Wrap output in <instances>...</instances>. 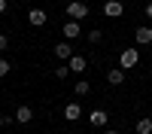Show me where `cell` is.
Instances as JSON below:
<instances>
[{
	"label": "cell",
	"instance_id": "6da1fadb",
	"mask_svg": "<svg viewBox=\"0 0 152 134\" xmlns=\"http://www.w3.org/2000/svg\"><path fill=\"white\" fill-rule=\"evenodd\" d=\"M137 64H140V52H137L134 46L125 49V52L119 55V67H122V70H131V67H137Z\"/></svg>",
	"mask_w": 152,
	"mask_h": 134
},
{
	"label": "cell",
	"instance_id": "7a4b0ae2",
	"mask_svg": "<svg viewBox=\"0 0 152 134\" xmlns=\"http://www.w3.org/2000/svg\"><path fill=\"white\" fill-rule=\"evenodd\" d=\"M67 15H70V21H82V18H88V6L82 0H70L67 3Z\"/></svg>",
	"mask_w": 152,
	"mask_h": 134
},
{
	"label": "cell",
	"instance_id": "3957f363",
	"mask_svg": "<svg viewBox=\"0 0 152 134\" xmlns=\"http://www.w3.org/2000/svg\"><path fill=\"white\" fill-rule=\"evenodd\" d=\"M122 12H125L122 0H107V3H104V15L107 18H122Z\"/></svg>",
	"mask_w": 152,
	"mask_h": 134
},
{
	"label": "cell",
	"instance_id": "277c9868",
	"mask_svg": "<svg viewBox=\"0 0 152 134\" xmlns=\"http://www.w3.org/2000/svg\"><path fill=\"white\" fill-rule=\"evenodd\" d=\"M134 43L137 46H149L152 43V28H149V24H140V28L134 31Z\"/></svg>",
	"mask_w": 152,
	"mask_h": 134
},
{
	"label": "cell",
	"instance_id": "5b68a950",
	"mask_svg": "<svg viewBox=\"0 0 152 134\" xmlns=\"http://www.w3.org/2000/svg\"><path fill=\"white\" fill-rule=\"evenodd\" d=\"M28 21L34 24V28H43V24L49 21V15H46V9H31L28 12Z\"/></svg>",
	"mask_w": 152,
	"mask_h": 134
},
{
	"label": "cell",
	"instance_id": "8992f818",
	"mask_svg": "<svg viewBox=\"0 0 152 134\" xmlns=\"http://www.w3.org/2000/svg\"><path fill=\"white\" fill-rule=\"evenodd\" d=\"M73 55H76V52H73V46H70L67 40H61V43L55 46V58H61V61H64V58H67V61H70Z\"/></svg>",
	"mask_w": 152,
	"mask_h": 134
},
{
	"label": "cell",
	"instance_id": "52a82bcc",
	"mask_svg": "<svg viewBox=\"0 0 152 134\" xmlns=\"http://www.w3.org/2000/svg\"><path fill=\"white\" fill-rule=\"evenodd\" d=\"M67 67H70V73H85L88 61H85V55H73V58L67 61Z\"/></svg>",
	"mask_w": 152,
	"mask_h": 134
},
{
	"label": "cell",
	"instance_id": "ba28073f",
	"mask_svg": "<svg viewBox=\"0 0 152 134\" xmlns=\"http://www.w3.org/2000/svg\"><path fill=\"white\" fill-rule=\"evenodd\" d=\"M31 119H34V107H28V104H21V107L15 110V122H21V125H28Z\"/></svg>",
	"mask_w": 152,
	"mask_h": 134
},
{
	"label": "cell",
	"instance_id": "9c48e42d",
	"mask_svg": "<svg viewBox=\"0 0 152 134\" xmlns=\"http://www.w3.org/2000/svg\"><path fill=\"white\" fill-rule=\"evenodd\" d=\"M61 34H64L67 40H76V37H82V24H79V21H67Z\"/></svg>",
	"mask_w": 152,
	"mask_h": 134
},
{
	"label": "cell",
	"instance_id": "30bf717a",
	"mask_svg": "<svg viewBox=\"0 0 152 134\" xmlns=\"http://www.w3.org/2000/svg\"><path fill=\"white\" fill-rule=\"evenodd\" d=\"M107 82H110V85H122V82H125V70H122V67H110V70H107Z\"/></svg>",
	"mask_w": 152,
	"mask_h": 134
},
{
	"label": "cell",
	"instance_id": "8fae6325",
	"mask_svg": "<svg viewBox=\"0 0 152 134\" xmlns=\"http://www.w3.org/2000/svg\"><path fill=\"white\" fill-rule=\"evenodd\" d=\"M79 116H82V107L76 104V101L64 107V119H67V122H76V119H79Z\"/></svg>",
	"mask_w": 152,
	"mask_h": 134
},
{
	"label": "cell",
	"instance_id": "7c38bea8",
	"mask_svg": "<svg viewBox=\"0 0 152 134\" xmlns=\"http://www.w3.org/2000/svg\"><path fill=\"white\" fill-rule=\"evenodd\" d=\"M88 122H91L94 128H104V125H107V113H104V110H94V113L88 116Z\"/></svg>",
	"mask_w": 152,
	"mask_h": 134
},
{
	"label": "cell",
	"instance_id": "4fadbf2b",
	"mask_svg": "<svg viewBox=\"0 0 152 134\" xmlns=\"http://www.w3.org/2000/svg\"><path fill=\"white\" fill-rule=\"evenodd\" d=\"M134 131H137V134H152V119H149V116H146V119H137Z\"/></svg>",
	"mask_w": 152,
	"mask_h": 134
},
{
	"label": "cell",
	"instance_id": "5bb4252c",
	"mask_svg": "<svg viewBox=\"0 0 152 134\" xmlns=\"http://www.w3.org/2000/svg\"><path fill=\"white\" fill-rule=\"evenodd\" d=\"M85 37H88V43H94V46H97L100 40H104V31H97V28H94V31H88Z\"/></svg>",
	"mask_w": 152,
	"mask_h": 134
},
{
	"label": "cell",
	"instance_id": "9a60e30c",
	"mask_svg": "<svg viewBox=\"0 0 152 134\" xmlns=\"http://www.w3.org/2000/svg\"><path fill=\"white\" fill-rule=\"evenodd\" d=\"M73 92H76V94H88V92H91V85H88L85 79H79V82L73 85Z\"/></svg>",
	"mask_w": 152,
	"mask_h": 134
},
{
	"label": "cell",
	"instance_id": "2e32d148",
	"mask_svg": "<svg viewBox=\"0 0 152 134\" xmlns=\"http://www.w3.org/2000/svg\"><path fill=\"white\" fill-rule=\"evenodd\" d=\"M55 76H58V79H67V76H70V67H67V64H58V67H55Z\"/></svg>",
	"mask_w": 152,
	"mask_h": 134
},
{
	"label": "cell",
	"instance_id": "e0dca14e",
	"mask_svg": "<svg viewBox=\"0 0 152 134\" xmlns=\"http://www.w3.org/2000/svg\"><path fill=\"white\" fill-rule=\"evenodd\" d=\"M12 70V64H9V61L6 58H0V76H6V73Z\"/></svg>",
	"mask_w": 152,
	"mask_h": 134
},
{
	"label": "cell",
	"instance_id": "ac0fdd59",
	"mask_svg": "<svg viewBox=\"0 0 152 134\" xmlns=\"http://www.w3.org/2000/svg\"><path fill=\"white\" fill-rule=\"evenodd\" d=\"M6 46H9V37H6V34H0V52H3Z\"/></svg>",
	"mask_w": 152,
	"mask_h": 134
},
{
	"label": "cell",
	"instance_id": "d6986e66",
	"mask_svg": "<svg viewBox=\"0 0 152 134\" xmlns=\"http://www.w3.org/2000/svg\"><path fill=\"white\" fill-rule=\"evenodd\" d=\"M143 12H146V18L152 21V0H149V3H146V9H143Z\"/></svg>",
	"mask_w": 152,
	"mask_h": 134
},
{
	"label": "cell",
	"instance_id": "ffe728a7",
	"mask_svg": "<svg viewBox=\"0 0 152 134\" xmlns=\"http://www.w3.org/2000/svg\"><path fill=\"white\" fill-rule=\"evenodd\" d=\"M9 9V0H0V12H6Z\"/></svg>",
	"mask_w": 152,
	"mask_h": 134
},
{
	"label": "cell",
	"instance_id": "44dd1931",
	"mask_svg": "<svg viewBox=\"0 0 152 134\" xmlns=\"http://www.w3.org/2000/svg\"><path fill=\"white\" fill-rule=\"evenodd\" d=\"M104 134H119V131H113V128H107V131H104Z\"/></svg>",
	"mask_w": 152,
	"mask_h": 134
},
{
	"label": "cell",
	"instance_id": "7402d4cb",
	"mask_svg": "<svg viewBox=\"0 0 152 134\" xmlns=\"http://www.w3.org/2000/svg\"><path fill=\"white\" fill-rule=\"evenodd\" d=\"M149 76H152V73H149Z\"/></svg>",
	"mask_w": 152,
	"mask_h": 134
}]
</instances>
